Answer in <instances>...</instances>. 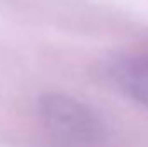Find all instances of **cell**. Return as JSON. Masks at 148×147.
<instances>
[{
  "label": "cell",
  "instance_id": "obj_1",
  "mask_svg": "<svg viewBox=\"0 0 148 147\" xmlns=\"http://www.w3.org/2000/svg\"><path fill=\"white\" fill-rule=\"evenodd\" d=\"M110 80L131 99L148 107V54H127L109 64Z\"/></svg>",
  "mask_w": 148,
  "mask_h": 147
}]
</instances>
